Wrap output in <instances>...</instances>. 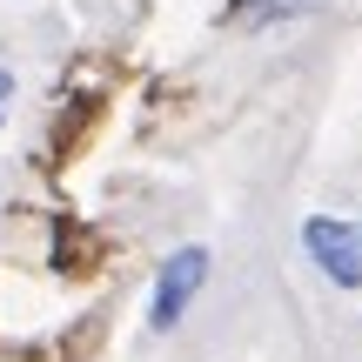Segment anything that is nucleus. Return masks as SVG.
<instances>
[{
	"mask_svg": "<svg viewBox=\"0 0 362 362\" xmlns=\"http://www.w3.org/2000/svg\"><path fill=\"white\" fill-rule=\"evenodd\" d=\"M7 107H13V74L0 67V121H7Z\"/></svg>",
	"mask_w": 362,
	"mask_h": 362,
	"instance_id": "4",
	"label": "nucleus"
},
{
	"mask_svg": "<svg viewBox=\"0 0 362 362\" xmlns=\"http://www.w3.org/2000/svg\"><path fill=\"white\" fill-rule=\"evenodd\" d=\"M322 0H235V21L242 27H269V21H296V13H315Z\"/></svg>",
	"mask_w": 362,
	"mask_h": 362,
	"instance_id": "3",
	"label": "nucleus"
},
{
	"mask_svg": "<svg viewBox=\"0 0 362 362\" xmlns=\"http://www.w3.org/2000/svg\"><path fill=\"white\" fill-rule=\"evenodd\" d=\"M208 282V248H175L155 275V302H148V329H175L188 315L194 288Z\"/></svg>",
	"mask_w": 362,
	"mask_h": 362,
	"instance_id": "2",
	"label": "nucleus"
},
{
	"mask_svg": "<svg viewBox=\"0 0 362 362\" xmlns=\"http://www.w3.org/2000/svg\"><path fill=\"white\" fill-rule=\"evenodd\" d=\"M302 248H309V262L336 288H362V221L309 215V221H302Z\"/></svg>",
	"mask_w": 362,
	"mask_h": 362,
	"instance_id": "1",
	"label": "nucleus"
}]
</instances>
